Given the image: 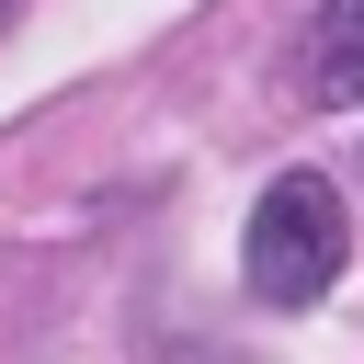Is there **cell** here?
<instances>
[{
    "label": "cell",
    "mask_w": 364,
    "mask_h": 364,
    "mask_svg": "<svg viewBox=\"0 0 364 364\" xmlns=\"http://www.w3.org/2000/svg\"><path fill=\"white\" fill-rule=\"evenodd\" d=\"M341 250H353V228H341V193H330L318 171H284V182L250 205L239 273H250V296H262V307H318V296L341 284Z\"/></svg>",
    "instance_id": "6da1fadb"
},
{
    "label": "cell",
    "mask_w": 364,
    "mask_h": 364,
    "mask_svg": "<svg viewBox=\"0 0 364 364\" xmlns=\"http://www.w3.org/2000/svg\"><path fill=\"white\" fill-rule=\"evenodd\" d=\"M296 80H307V102H364V0H318Z\"/></svg>",
    "instance_id": "7a4b0ae2"
},
{
    "label": "cell",
    "mask_w": 364,
    "mask_h": 364,
    "mask_svg": "<svg viewBox=\"0 0 364 364\" xmlns=\"http://www.w3.org/2000/svg\"><path fill=\"white\" fill-rule=\"evenodd\" d=\"M11 11H23V0H0V23H11Z\"/></svg>",
    "instance_id": "3957f363"
}]
</instances>
